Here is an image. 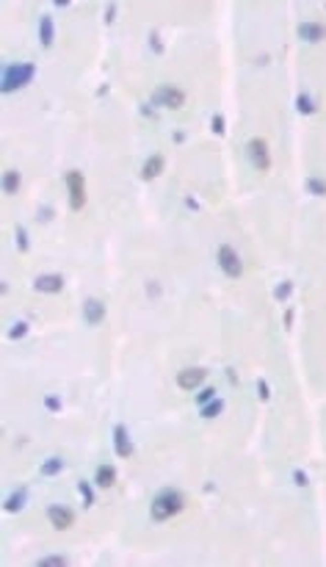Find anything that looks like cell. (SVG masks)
<instances>
[{"mask_svg":"<svg viewBox=\"0 0 326 567\" xmlns=\"http://www.w3.org/2000/svg\"><path fill=\"white\" fill-rule=\"evenodd\" d=\"M290 291H293V282H280V288L274 291V299H280V302H282V299L290 296Z\"/></svg>","mask_w":326,"mask_h":567,"instance_id":"d4e9b609","label":"cell"},{"mask_svg":"<svg viewBox=\"0 0 326 567\" xmlns=\"http://www.w3.org/2000/svg\"><path fill=\"white\" fill-rule=\"evenodd\" d=\"M53 39H56V28H53V17H41L39 20V42L44 47H53Z\"/></svg>","mask_w":326,"mask_h":567,"instance_id":"9a60e30c","label":"cell"},{"mask_svg":"<svg viewBox=\"0 0 326 567\" xmlns=\"http://www.w3.org/2000/svg\"><path fill=\"white\" fill-rule=\"evenodd\" d=\"M78 490H80V495H83V504L91 506V504H94V490H91V484H88V482H80Z\"/></svg>","mask_w":326,"mask_h":567,"instance_id":"603a6c76","label":"cell"},{"mask_svg":"<svg viewBox=\"0 0 326 567\" xmlns=\"http://www.w3.org/2000/svg\"><path fill=\"white\" fill-rule=\"evenodd\" d=\"M152 103L155 105H163V108H182L185 105V92L177 86H161L155 94H152Z\"/></svg>","mask_w":326,"mask_h":567,"instance_id":"5b68a950","label":"cell"},{"mask_svg":"<svg viewBox=\"0 0 326 567\" xmlns=\"http://www.w3.org/2000/svg\"><path fill=\"white\" fill-rule=\"evenodd\" d=\"M296 108H299L301 114H315V103H312L307 94H299V100H296Z\"/></svg>","mask_w":326,"mask_h":567,"instance_id":"44dd1931","label":"cell"},{"mask_svg":"<svg viewBox=\"0 0 326 567\" xmlns=\"http://www.w3.org/2000/svg\"><path fill=\"white\" fill-rule=\"evenodd\" d=\"M293 482L299 484V487H307V484H310V479H307V473H301V470H296V473H293Z\"/></svg>","mask_w":326,"mask_h":567,"instance_id":"4dcf8cb0","label":"cell"},{"mask_svg":"<svg viewBox=\"0 0 326 567\" xmlns=\"http://www.w3.org/2000/svg\"><path fill=\"white\" fill-rule=\"evenodd\" d=\"M83 318H86L91 327H97V324L105 318V304L100 302V299H86V304H83Z\"/></svg>","mask_w":326,"mask_h":567,"instance_id":"7c38bea8","label":"cell"},{"mask_svg":"<svg viewBox=\"0 0 326 567\" xmlns=\"http://www.w3.org/2000/svg\"><path fill=\"white\" fill-rule=\"evenodd\" d=\"M25 335H28V324H25V321L14 324V327L9 329V338H14V340H17V338H25Z\"/></svg>","mask_w":326,"mask_h":567,"instance_id":"cb8c5ba5","label":"cell"},{"mask_svg":"<svg viewBox=\"0 0 326 567\" xmlns=\"http://www.w3.org/2000/svg\"><path fill=\"white\" fill-rule=\"evenodd\" d=\"M152 47H155V53H163V45H161V39H158V33H152Z\"/></svg>","mask_w":326,"mask_h":567,"instance_id":"d6a6232c","label":"cell"},{"mask_svg":"<svg viewBox=\"0 0 326 567\" xmlns=\"http://www.w3.org/2000/svg\"><path fill=\"white\" fill-rule=\"evenodd\" d=\"M213 399H216V387H205V390L197 396V404L202 407V404H207V401H213Z\"/></svg>","mask_w":326,"mask_h":567,"instance_id":"484cf974","label":"cell"},{"mask_svg":"<svg viewBox=\"0 0 326 567\" xmlns=\"http://www.w3.org/2000/svg\"><path fill=\"white\" fill-rule=\"evenodd\" d=\"M47 520L53 523V529L67 531L75 526V512L69 506H47Z\"/></svg>","mask_w":326,"mask_h":567,"instance_id":"52a82bcc","label":"cell"},{"mask_svg":"<svg viewBox=\"0 0 326 567\" xmlns=\"http://www.w3.org/2000/svg\"><path fill=\"white\" fill-rule=\"evenodd\" d=\"M218 266H221V271L227 277H241V274H244V266H241L238 252H235L229 244L218 246Z\"/></svg>","mask_w":326,"mask_h":567,"instance_id":"8992f818","label":"cell"},{"mask_svg":"<svg viewBox=\"0 0 326 567\" xmlns=\"http://www.w3.org/2000/svg\"><path fill=\"white\" fill-rule=\"evenodd\" d=\"M163 166H166L163 155H152L150 161L144 163V169H141V177H144V180H155L158 175H163Z\"/></svg>","mask_w":326,"mask_h":567,"instance_id":"4fadbf2b","label":"cell"},{"mask_svg":"<svg viewBox=\"0 0 326 567\" xmlns=\"http://www.w3.org/2000/svg\"><path fill=\"white\" fill-rule=\"evenodd\" d=\"M299 36L304 39V42H323L326 39V25L321 22H304V25H299Z\"/></svg>","mask_w":326,"mask_h":567,"instance_id":"8fae6325","label":"cell"},{"mask_svg":"<svg viewBox=\"0 0 326 567\" xmlns=\"http://www.w3.org/2000/svg\"><path fill=\"white\" fill-rule=\"evenodd\" d=\"M210 125H213V133H216V136H224V133H227V130H224V116H221V114L213 116Z\"/></svg>","mask_w":326,"mask_h":567,"instance_id":"f1b7e54d","label":"cell"},{"mask_svg":"<svg viewBox=\"0 0 326 567\" xmlns=\"http://www.w3.org/2000/svg\"><path fill=\"white\" fill-rule=\"evenodd\" d=\"M182 506H185V498H182L180 490L166 487L155 495V501H152V506H150V515H152L155 523H163V520H169V517H174L177 512H182Z\"/></svg>","mask_w":326,"mask_h":567,"instance_id":"6da1fadb","label":"cell"},{"mask_svg":"<svg viewBox=\"0 0 326 567\" xmlns=\"http://www.w3.org/2000/svg\"><path fill=\"white\" fill-rule=\"evenodd\" d=\"M25 501H28V490L20 487L17 493H11L9 498H6V512H20V509H25Z\"/></svg>","mask_w":326,"mask_h":567,"instance_id":"2e32d148","label":"cell"},{"mask_svg":"<svg viewBox=\"0 0 326 567\" xmlns=\"http://www.w3.org/2000/svg\"><path fill=\"white\" fill-rule=\"evenodd\" d=\"M36 564L39 567H64V564H69V559L67 556H44V559H39Z\"/></svg>","mask_w":326,"mask_h":567,"instance_id":"7402d4cb","label":"cell"},{"mask_svg":"<svg viewBox=\"0 0 326 567\" xmlns=\"http://www.w3.org/2000/svg\"><path fill=\"white\" fill-rule=\"evenodd\" d=\"M44 407H47L50 412H61V399H58V396H47V399H44Z\"/></svg>","mask_w":326,"mask_h":567,"instance_id":"4316f807","label":"cell"},{"mask_svg":"<svg viewBox=\"0 0 326 567\" xmlns=\"http://www.w3.org/2000/svg\"><path fill=\"white\" fill-rule=\"evenodd\" d=\"M114 451H116V457H122V459H127L130 454H133V443H130V434L122 423L114 426Z\"/></svg>","mask_w":326,"mask_h":567,"instance_id":"30bf717a","label":"cell"},{"mask_svg":"<svg viewBox=\"0 0 326 567\" xmlns=\"http://www.w3.org/2000/svg\"><path fill=\"white\" fill-rule=\"evenodd\" d=\"M221 410H224V401L221 399H213V401H207V404L199 407V415H202V418H216Z\"/></svg>","mask_w":326,"mask_h":567,"instance_id":"ac0fdd59","label":"cell"},{"mask_svg":"<svg viewBox=\"0 0 326 567\" xmlns=\"http://www.w3.org/2000/svg\"><path fill=\"white\" fill-rule=\"evenodd\" d=\"M64 180H67V191H69V208L80 210L86 205V180H83V175L78 169H72V172L64 175Z\"/></svg>","mask_w":326,"mask_h":567,"instance_id":"3957f363","label":"cell"},{"mask_svg":"<svg viewBox=\"0 0 326 567\" xmlns=\"http://www.w3.org/2000/svg\"><path fill=\"white\" fill-rule=\"evenodd\" d=\"M33 288H36L39 293H61L64 277L61 274H39L36 280H33Z\"/></svg>","mask_w":326,"mask_h":567,"instance_id":"9c48e42d","label":"cell"},{"mask_svg":"<svg viewBox=\"0 0 326 567\" xmlns=\"http://www.w3.org/2000/svg\"><path fill=\"white\" fill-rule=\"evenodd\" d=\"M61 470H64V459H58V457H50L41 465V476H58Z\"/></svg>","mask_w":326,"mask_h":567,"instance_id":"d6986e66","label":"cell"},{"mask_svg":"<svg viewBox=\"0 0 326 567\" xmlns=\"http://www.w3.org/2000/svg\"><path fill=\"white\" fill-rule=\"evenodd\" d=\"M94 484H97V487H114V484H116V468H111V465H100L97 473H94Z\"/></svg>","mask_w":326,"mask_h":567,"instance_id":"5bb4252c","label":"cell"},{"mask_svg":"<svg viewBox=\"0 0 326 567\" xmlns=\"http://www.w3.org/2000/svg\"><path fill=\"white\" fill-rule=\"evenodd\" d=\"M36 78V67L31 61H22V64H9L3 72V94H11L17 89L28 86L31 80Z\"/></svg>","mask_w":326,"mask_h":567,"instance_id":"7a4b0ae2","label":"cell"},{"mask_svg":"<svg viewBox=\"0 0 326 567\" xmlns=\"http://www.w3.org/2000/svg\"><path fill=\"white\" fill-rule=\"evenodd\" d=\"M246 152H249V161H252L260 172H268L271 169V152H268V141L265 139H249Z\"/></svg>","mask_w":326,"mask_h":567,"instance_id":"277c9868","label":"cell"},{"mask_svg":"<svg viewBox=\"0 0 326 567\" xmlns=\"http://www.w3.org/2000/svg\"><path fill=\"white\" fill-rule=\"evenodd\" d=\"M257 393H260V399H263V401L271 399V390H268V382H265V379L257 382Z\"/></svg>","mask_w":326,"mask_h":567,"instance_id":"f546056e","label":"cell"},{"mask_svg":"<svg viewBox=\"0 0 326 567\" xmlns=\"http://www.w3.org/2000/svg\"><path fill=\"white\" fill-rule=\"evenodd\" d=\"M307 191L310 194H315V197H326V183L323 180H318V177H307Z\"/></svg>","mask_w":326,"mask_h":567,"instance_id":"ffe728a7","label":"cell"},{"mask_svg":"<svg viewBox=\"0 0 326 567\" xmlns=\"http://www.w3.org/2000/svg\"><path fill=\"white\" fill-rule=\"evenodd\" d=\"M205 379H207L205 368H182L180 374H177V385H180L182 390H197Z\"/></svg>","mask_w":326,"mask_h":567,"instance_id":"ba28073f","label":"cell"},{"mask_svg":"<svg viewBox=\"0 0 326 567\" xmlns=\"http://www.w3.org/2000/svg\"><path fill=\"white\" fill-rule=\"evenodd\" d=\"M114 17H116V3H111V6H108V11H105V22L111 25V22H114Z\"/></svg>","mask_w":326,"mask_h":567,"instance_id":"1f68e13d","label":"cell"},{"mask_svg":"<svg viewBox=\"0 0 326 567\" xmlns=\"http://www.w3.org/2000/svg\"><path fill=\"white\" fill-rule=\"evenodd\" d=\"M20 183H22L20 172H17V169H9V172L3 175V191L6 194H17V191H20Z\"/></svg>","mask_w":326,"mask_h":567,"instance_id":"e0dca14e","label":"cell"},{"mask_svg":"<svg viewBox=\"0 0 326 567\" xmlns=\"http://www.w3.org/2000/svg\"><path fill=\"white\" fill-rule=\"evenodd\" d=\"M17 244H20V249L22 252H28V233H25V227H17Z\"/></svg>","mask_w":326,"mask_h":567,"instance_id":"83f0119b","label":"cell"}]
</instances>
